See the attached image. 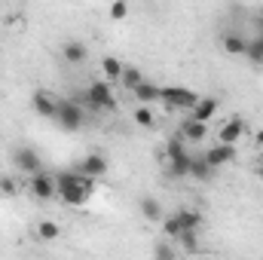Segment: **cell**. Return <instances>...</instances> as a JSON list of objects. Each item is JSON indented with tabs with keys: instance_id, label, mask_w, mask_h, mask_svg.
Segmentation results:
<instances>
[{
	"instance_id": "14",
	"label": "cell",
	"mask_w": 263,
	"mask_h": 260,
	"mask_svg": "<svg viewBox=\"0 0 263 260\" xmlns=\"http://www.w3.org/2000/svg\"><path fill=\"white\" fill-rule=\"evenodd\" d=\"M62 59H65L67 65H83L89 59V49H86L83 40H67L65 46H62Z\"/></svg>"
},
{
	"instance_id": "24",
	"label": "cell",
	"mask_w": 263,
	"mask_h": 260,
	"mask_svg": "<svg viewBox=\"0 0 263 260\" xmlns=\"http://www.w3.org/2000/svg\"><path fill=\"white\" fill-rule=\"evenodd\" d=\"M254 65H263V40L260 37H254V40H248V52H245Z\"/></svg>"
},
{
	"instance_id": "23",
	"label": "cell",
	"mask_w": 263,
	"mask_h": 260,
	"mask_svg": "<svg viewBox=\"0 0 263 260\" xmlns=\"http://www.w3.org/2000/svg\"><path fill=\"white\" fill-rule=\"evenodd\" d=\"M178 245H181L187 254H196L199 251V236L196 233H181V236H178Z\"/></svg>"
},
{
	"instance_id": "11",
	"label": "cell",
	"mask_w": 263,
	"mask_h": 260,
	"mask_svg": "<svg viewBox=\"0 0 263 260\" xmlns=\"http://www.w3.org/2000/svg\"><path fill=\"white\" fill-rule=\"evenodd\" d=\"M205 135H208V126H205V123H196V120H187V123H181V129H178V138H181L184 144H202Z\"/></svg>"
},
{
	"instance_id": "19",
	"label": "cell",
	"mask_w": 263,
	"mask_h": 260,
	"mask_svg": "<svg viewBox=\"0 0 263 260\" xmlns=\"http://www.w3.org/2000/svg\"><path fill=\"white\" fill-rule=\"evenodd\" d=\"M223 49H227L230 55H245V52H248V40H245L242 34H227V37H223Z\"/></svg>"
},
{
	"instance_id": "8",
	"label": "cell",
	"mask_w": 263,
	"mask_h": 260,
	"mask_svg": "<svg viewBox=\"0 0 263 260\" xmlns=\"http://www.w3.org/2000/svg\"><path fill=\"white\" fill-rule=\"evenodd\" d=\"M28 193L34 196L37 202H49L52 196L59 193V190H55V178H49L46 172L34 175V178H31V184H28Z\"/></svg>"
},
{
	"instance_id": "18",
	"label": "cell",
	"mask_w": 263,
	"mask_h": 260,
	"mask_svg": "<svg viewBox=\"0 0 263 260\" xmlns=\"http://www.w3.org/2000/svg\"><path fill=\"white\" fill-rule=\"evenodd\" d=\"M141 214L147 217V220H165V211H162V205L153 199V196H141Z\"/></svg>"
},
{
	"instance_id": "21",
	"label": "cell",
	"mask_w": 263,
	"mask_h": 260,
	"mask_svg": "<svg viewBox=\"0 0 263 260\" xmlns=\"http://www.w3.org/2000/svg\"><path fill=\"white\" fill-rule=\"evenodd\" d=\"M37 236H40L43 242H55V239L62 236V227H59L55 220H40V224H37Z\"/></svg>"
},
{
	"instance_id": "26",
	"label": "cell",
	"mask_w": 263,
	"mask_h": 260,
	"mask_svg": "<svg viewBox=\"0 0 263 260\" xmlns=\"http://www.w3.org/2000/svg\"><path fill=\"white\" fill-rule=\"evenodd\" d=\"M135 123H138L141 129H153V126H156V117H153L147 107H138V110H135Z\"/></svg>"
},
{
	"instance_id": "31",
	"label": "cell",
	"mask_w": 263,
	"mask_h": 260,
	"mask_svg": "<svg viewBox=\"0 0 263 260\" xmlns=\"http://www.w3.org/2000/svg\"><path fill=\"white\" fill-rule=\"evenodd\" d=\"M257 25H260V34H263V6H260V12H257Z\"/></svg>"
},
{
	"instance_id": "16",
	"label": "cell",
	"mask_w": 263,
	"mask_h": 260,
	"mask_svg": "<svg viewBox=\"0 0 263 260\" xmlns=\"http://www.w3.org/2000/svg\"><path fill=\"white\" fill-rule=\"evenodd\" d=\"M101 70H104V83H117V80H123L126 65L120 59H114V55H104L101 59Z\"/></svg>"
},
{
	"instance_id": "28",
	"label": "cell",
	"mask_w": 263,
	"mask_h": 260,
	"mask_svg": "<svg viewBox=\"0 0 263 260\" xmlns=\"http://www.w3.org/2000/svg\"><path fill=\"white\" fill-rule=\"evenodd\" d=\"M107 15H110L114 22H123V18L129 15V3H123V0H117V3H114V6L107 9Z\"/></svg>"
},
{
	"instance_id": "13",
	"label": "cell",
	"mask_w": 263,
	"mask_h": 260,
	"mask_svg": "<svg viewBox=\"0 0 263 260\" xmlns=\"http://www.w3.org/2000/svg\"><path fill=\"white\" fill-rule=\"evenodd\" d=\"M245 135V120L242 117H233V120H227L223 126H220V144H230V147H236V141Z\"/></svg>"
},
{
	"instance_id": "5",
	"label": "cell",
	"mask_w": 263,
	"mask_h": 260,
	"mask_svg": "<svg viewBox=\"0 0 263 260\" xmlns=\"http://www.w3.org/2000/svg\"><path fill=\"white\" fill-rule=\"evenodd\" d=\"M55 123L65 132H77V129H83V123H86V110L77 107L70 98H59L55 101Z\"/></svg>"
},
{
	"instance_id": "25",
	"label": "cell",
	"mask_w": 263,
	"mask_h": 260,
	"mask_svg": "<svg viewBox=\"0 0 263 260\" xmlns=\"http://www.w3.org/2000/svg\"><path fill=\"white\" fill-rule=\"evenodd\" d=\"M153 260H178V254L168 242H156L153 245Z\"/></svg>"
},
{
	"instance_id": "12",
	"label": "cell",
	"mask_w": 263,
	"mask_h": 260,
	"mask_svg": "<svg viewBox=\"0 0 263 260\" xmlns=\"http://www.w3.org/2000/svg\"><path fill=\"white\" fill-rule=\"evenodd\" d=\"M175 217H178V224H181V233H199V227H202V211L196 208H178L175 211Z\"/></svg>"
},
{
	"instance_id": "30",
	"label": "cell",
	"mask_w": 263,
	"mask_h": 260,
	"mask_svg": "<svg viewBox=\"0 0 263 260\" xmlns=\"http://www.w3.org/2000/svg\"><path fill=\"white\" fill-rule=\"evenodd\" d=\"M254 147H263V129L254 135Z\"/></svg>"
},
{
	"instance_id": "22",
	"label": "cell",
	"mask_w": 263,
	"mask_h": 260,
	"mask_svg": "<svg viewBox=\"0 0 263 260\" xmlns=\"http://www.w3.org/2000/svg\"><path fill=\"white\" fill-rule=\"evenodd\" d=\"M120 83H123V86H126V89H138V86H141V83H144V73H141V67H126V70H123V80H120Z\"/></svg>"
},
{
	"instance_id": "33",
	"label": "cell",
	"mask_w": 263,
	"mask_h": 260,
	"mask_svg": "<svg viewBox=\"0 0 263 260\" xmlns=\"http://www.w3.org/2000/svg\"><path fill=\"white\" fill-rule=\"evenodd\" d=\"M257 178H260V184H263V172H257Z\"/></svg>"
},
{
	"instance_id": "7",
	"label": "cell",
	"mask_w": 263,
	"mask_h": 260,
	"mask_svg": "<svg viewBox=\"0 0 263 260\" xmlns=\"http://www.w3.org/2000/svg\"><path fill=\"white\" fill-rule=\"evenodd\" d=\"M77 175H83V178H101V175H107V159L101 156V153H89V156H83L80 162H77V169H73Z\"/></svg>"
},
{
	"instance_id": "4",
	"label": "cell",
	"mask_w": 263,
	"mask_h": 260,
	"mask_svg": "<svg viewBox=\"0 0 263 260\" xmlns=\"http://www.w3.org/2000/svg\"><path fill=\"white\" fill-rule=\"evenodd\" d=\"M199 98L193 89H187V86H162L159 89V101L162 104H168V107H175V110H193L199 104Z\"/></svg>"
},
{
	"instance_id": "17",
	"label": "cell",
	"mask_w": 263,
	"mask_h": 260,
	"mask_svg": "<svg viewBox=\"0 0 263 260\" xmlns=\"http://www.w3.org/2000/svg\"><path fill=\"white\" fill-rule=\"evenodd\" d=\"M159 89H162V86H156V83H147V80H144L138 89H132V98H138L141 104H150V101H159Z\"/></svg>"
},
{
	"instance_id": "1",
	"label": "cell",
	"mask_w": 263,
	"mask_h": 260,
	"mask_svg": "<svg viewBox=\"0 0 263 260\" xmlns=\"http://www.w3.org/2000/svg\"><path fill=\"white\" fill-rule=\"evenodd\" d=\"M55 190H59V199H62L65 205L80 208V205H86V199L92 196L95 181H92V178H83V175H77V172H62V175L55 178Z\"/></svg>"
},
{
	"instance_id": "29",
	"label": "cell",
	"mask_w": 263,
	"mask_h": 260,
	"mask_svg": "<svg viewBox=\"0 0 263 260\" xmlns=\"http://www.w3.org/2000/svg\"><path fill=\"white\" fill-rule=\"evenodd\" d=\"M0 193L12 199V196H18V184H15L12 178H6V175H3V178H0Z\"/></svg>"
},
{
	"instance_id": "9",
	"label": "cell",
	"mask_w": 263,
	"mask_h": 260,
	"mask_svg": "<svg viewBox=\"0 0 263 260\" xmlns=\"http://www.w3.org/2000/svg\"><path fill=\"white\" fill-rule=\"evenodd\" d=\"M202 159L217 172L220 165H227V162H233L236 159V147H230V144H217V147H208L205 153H202Z\"/></svg>"
},
{
	"instance_id": "2",
	"label": "cell",
	"mask_w": 263,
	"mask_h": 260,
	"mask_svg": "<svg viewBox=\"0 0 263 260\" xmlns=\"http://www.w3.org/2000/svg\"><path fill=\"white\" fill-rule=\"evenodd\" d=\"M83 92H86V104H83V110H117V95H114L110 83L95 80V83H89Z\"/></svg>"
},
{
	"instance_id": "10",
	"label": "cell",
	"mask_w": 263,
	"mask_h": 260,
	"mask_svg": "<svg viewBox=\"0 0 263 260\" xmlns=\"http://www.w3.org/2000/svg\"><path fill=\"white\" fill-rule=\"evenodd\" d=\"M55 95H49L46 89H37L34 95H31V107L40 114V117H46V120H55Z\"/></svg>"
},
{
	"instance_id": "20",
	"label": "cell",
	"mask_w": 263,
	"mask_h": 260,
	"mask_svg": "<svg viewBox=\"0 0 263 260\" xmlns=\"http://www.w3.org/2000/svg\"><path fill=\"white\" fill-rule=\"evenodd\" d=\"M190 178H196V181H211V178H214V169H211L202 156H193V162H190Z\"/></svg>"
},
{
	"instance_id": "3",
	"label": "cell",
	"mask_w": 263,
	"mask_h": 260,
	"mask_svg": "<svg viewBox=\"0 0 263 260\" xmlns=\"http://www.w3.org/2000/svg\"><path fill=\"white\" fill-rule=\"evenodd\" d=\"M165 156H168V175H172V178H190V162H193V156L187 153V147H184V141H181L178 135L168 138Z\"/></svg>"
},
{
	"instance_id": "32",
	"label": "cell",
	"mask_w": 263,
	"mask_h": 260,
	"mask_svg": "<svg viewBox=\"0 0 263 260\" xmlns=\"http://www.w3.org/2000/svg\"><path fill=\"white\" fill-rule=\"evenodd\" d=\"M257 172H263V153H260V159H257Z\"/></svg>"
},
{
	"instance_id": "27",
	"label": "cell",
	"mask_w": 263,
	"mask_h": 260,
	"mask_svg": "<svg viewBox=\"0 0 263 260\" xmlns=\"http://www.w3.org/2000/svg\"><path fill=\"white\" fill-rule=\"evenodd\" d=\"M162 230H165V236H168V239H175V242H178V236H181V224H178V217H175V214H168V217L162 220Z\"/></svg>"
},
{
	"instance_id": "15",
	"label": "cell",
	"mask_w": 263,
	"mask_h": 260,
	"mask_svg": "<svg viewBox=\"0 0 263 260\" xmlns=\"http://www.w3.org/2000/svg\"><path fill=\"white\" fill-rule=\"evenodd\" d=\"M217 107H220V101H217L214 95H205V98H199V104L193 107V117H190V120H196V123H205V126H208V120L217 114Z\"/></svg>"
},
{
	"instance_id": "6",
	"label": "cell",
	"mask_w": 263,
	"mask_h": 260,
	"mask_svg": "<svg viewBox=\"0 0 263 260\" xmlns=\"http://www.w3.org/2000/svg\"><path fill=\"white\" fill-rule=\"evenodd\" d=\"M12 162H15V169L28 172L31 178L43 172V159H40V153H37L34 147H15V150H12Z\"/></svg>"
}]
</instances>
